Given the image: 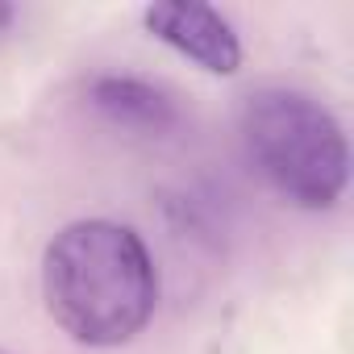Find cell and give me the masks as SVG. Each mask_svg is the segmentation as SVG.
Returning <instances> with one entry per match:
<instances>
[{"label":"cell","mask_w":354,"mask_h":354,"mask_svg":"<svg viewBox=\"0 0 354 354\" xmlns=\"http://www.w3.org/2000/svg\"><path fill=\"white\" fill-rule=\"evenodd\" d=\"M46 313L84 346H121L154 313L158 275L150 250L129 225L75 221L42 259Z\"/></svg>","instance_id":"1"},{"label":"cell","mask_w":354,"mask_h":354,"mask_svg":"<svg viewBox=\"0 0 354 354\" xmlns=\"http://www.w3.org/2000/svg\"><path fill=\"white\" fill-rule=\"evenodd\" d=\"M242 138L254 167L300 209H329L337 205L350 150L337 117L296 88H263L250 92L242 104Z\"/></svg>","instance_id":"2"},{"label":"cell","mask_w":354,"mask_h":354,"mask_svg":"<svg viewBox=\"0 0 354 354\" xmlns=\"http://www.w3.org/2000/svg\"><path fill=\"white\" fill-rule=\"evenodd\" d=\"M142 21L158 42L175 46L180 55H188L192 63H201L213 75H234L242 63V46H238L230 21L209 5L167 0V5H150L142 13Z\"/></svg>","instance_id":"3"},{"label":"cell","mask_w":354,"mask_h":354,"mask_svg":"<svg viewBox=\"0 0 354 354\" xmlns=\"http://www.w3.org/2000/svg\"><path fill=\"white\" fill-rule=\"evenodd\" d=\"M96 104L113 113L117 121H142V125H162L167 121V100L138 84V80H100L96 84Z\"/></svg>","instance_id":"4"},{"label":"cell","mask_w":354,"mask_h":354,"mask_svg":"<svg viewBox=\"0 0 354 354\" xmlns=\"http://www.w3.org/2000/svg\"><path fill=\"white\" fill-rule=\"evenodd\" d=\"M9 17H13V13H9V9H5V5H0V26H5V21H9Z\"/></svg>","instance_id":"5"},{"label":"cell","mask_w":354,"mask_h":354,"mask_svg":"<svg viewBox=\"0 0 354 354\" xmlns=\"http://www.w3.org/2000/svg\"><path fill=\"white\" fill-rule=\"evenodd\" d=\"M0 354H9V350H0Z\"/></svg>","instance_id":"6"}]
</instances>
